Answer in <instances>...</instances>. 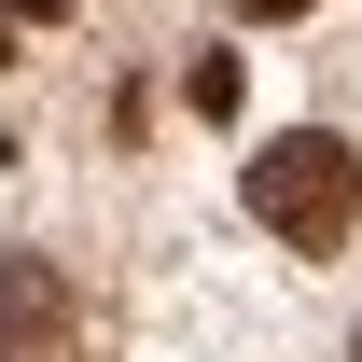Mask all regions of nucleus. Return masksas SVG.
I'll list each match as a JSON object with an SVG mask.
<instances>
[{"label": "nucleus", "mask_w": 362, "mask_h": 362, "mask_svg": "<svg viewBox=\"0 0 362 362\" xmlns=\"http://www.w3.org/2000/svg\"><path fill=\"white\" fill-rule=\"evenodd\" d=\"M28 14H70V0H14V28H28Z\"/></svg>", "instance_id": "nucleus-4"}, {"label": "nucleus", "mask_w": 362, "mask_h": 362, "mask_svg": "<svg viewBox=\"0 0 362 362\" xmlns=\"http://www.w3.org/2000/svg\"><path fill=\"white\" fill-rule=\"evenodd\" d=\"M349 362H362V349H349Z\"/></svg>", "instance_id": "nucleus-7"}, {"label": "nucleus", "mask_w": 362, "mask_h": 362, "mask_svg": "<svg viewBox=\"0 0 362 362\" xmlns=\"http://www.w3.org/2000/svg\"><path fill=\"white\" fill-rule=\"evenodd\" d=\"M181 98H195V112L223 126V112H237V56H195V70H181Z\"/></svg>", "instance_id": "nucleus-3"}, {"label": "nucleus", "mask_w": 362, "mask_h": 362, "mask_svg": "<svg viewBox=\"0 0 362 362\" xmlns=\"http://www.w3.org/2000/svg\"><path fill=\"white\" fill-rule=\"evenodd\" d=\"M237 14H307V0H237Z\"/></svg>", "instance_id": "nucleus-5"}, {"label": "nucleus", "mask_w": 362, "mask_h": 362, "mask_svg": "<svg viewBox=\"0 0 362 362\" xmlns=\"http://www.w3.org/2000/svg\"><path fill=\"white\" fill-rule=\"evenodd\" d=\"M349 209H362V153H349L334 126H279L265 153H251V223H265V237L334 251V237H349Z\"/></svg>", "instance_id": "nucleus-1"}, {"label": "nucleus", "mask_w": 362, "mask_h": 362, "mask_svg": "<svg viewBox=\"0 0 362 362\" xmlns=\"http://www.w3.org/2000/svg\"><path fill=\"white\" fill-rule=\"evenodd\" d=\"M42 334H56V265L0 251V362H42Z\"/></svg>", "instance_id": "nucleus-2"}, {"label": "nucleus", "mask_w": 362, "mask_h": 362, "mask_svg": "<svg viewBox=\"0 0 362 362\" xmlns=\"http://www.w3.org/2000/svg\"><path fill=\"white\" fill-rule=\"evenodd\" d=\"M0 70H14V0H0Z\"/></svg>", "instance_id": "nucleus-6"}]
</instances>
